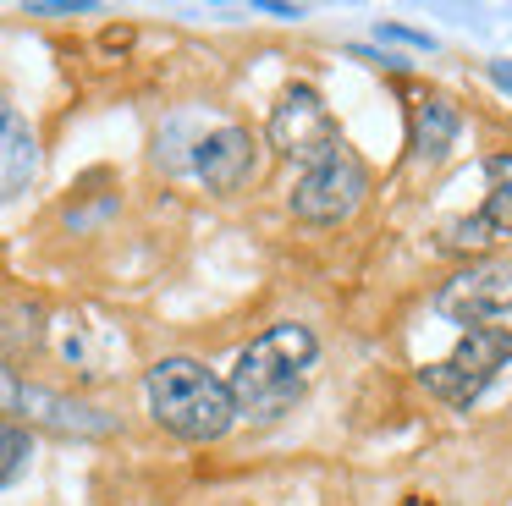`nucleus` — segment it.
<instances>
[{
	"mask_svg": "<svg viewBox=\"0 0 512 506\" xmlns=\"http://www.w3.org/2000/svg\"><path fill=\"white\" fill-rule=\"evenodd\" d=\"M193 171L204 176L210 193H243L259 176V143L243 127H215L210 138L193 149Z\"/></svg>",
	"mask_w": 512,
	"mask_h": 506,
	"instance_id": "nucleus-7",
	"label": "nucleus"
},
{
	"mask_svg": "<svg viewBox=\"0 0 512 506\" xmlns=\"http://www.w3.org/2000/svg\"><path fill=\"white\" fill-rule=\"evenodd\" d=\"M507 363H512V330H501V325H468L463 341H457L441 363H424L419 380H424V391H430L435 402L468 407V402H479V396H485V385L496 380Z\"/></svg>",
	"mask_w": 512,
	"mask_h": 506,
	"instance_id": "nucleus-3",
	"label": "nucleus"
},
{
	"mask_svg": "<svg viewBox=\"0 0 512 506\" xmlns=\"http://www.w3.org/2000/svg\"><path fill=\"white\" fill-rule=\"evenodd\" d=\"M380 39H402V44H419V50H435V39H430V33L397 28V22H386V28H380Z\"/></svg>",
	"mask_w": 512,
	"mask_h": 506,
	"instance_id": "nucleus-17",
	"label": "nucleus"
},
{
	"mask_svg": "<svg viewBox=\"0 0 512 506\" xmlns=\"http://www.w3.org/2000/svg\"><path fill=\"white\" fill-rule=\"evenodd\" d=\"M12 121H17V110H12V105H6V99H0V132L12 127Z\"/></svg>",
	"mask_w": 512,
	"mask_h": 506,
	"instance_id": "nucleus-20",
	"label": "nucleus"
},
{
	"mask_svg": "<svg viewBox=\"0 0 512 506\" xmlns=\"http://www.w3.org/2000/svg\"><path fill=\"white\" fill-rule=\"evenodd\" d=\"M496 231H490V220L485 215H457V220H441L435 226V248L441 253H485V248H496Z\"/></svg>",
	"mask_w": 512,
	"mask_h": 506,
	"instance_id": "nucleus-12",
	"label": "nucleus"
},
{
	"mask_svg": "<svg viewBox=\"0 0 512 506\" xmlns=\"http://www.w3.org/2000/svg\"><path fill=\"white\" fill-rule=\"evenodd\" d=\"M28 457H34V435L23 424H12V418H0V490L23 479Z\"/></svg>",
	"mask_w": 512,
	"mask_h": 506,
	"instance_id": "nucleus-14",
	"label": "nucleus"
},
{
	"mask_svg": "<svg viewBox=\"0 0 512 506\" xmlns=\"http://www.w3.org/2000/svg\"><path fill=\"white\" fill-rule=\"evenodd\" d=\"M490 83L507 88V94H512V61H490Z\"/></svg>",
	"mask_w": 512,
	"mask_h": 506,
	"instance_id": "nucleus-18",
	"label": "nucleus"
},
{
	"mask_svg": "<svg viewBox=\"0 0 512 506\" xmlns=\"http://www.w3.org/2000/svg\"><path fill=\"white\" fill-rule=\"evenodd\" d=\"M314 336L309 325H270L265 336H254L243 352H237L232 363V380H226V391H232V407L237 418H281L292 402L303 396V385H309V369H314Z\"/></svg>",
	"mask_w": 512,
	"mask_h": 506,
	"instance_id": "nucleus-1",
	"label": "nucleus"
},
{
	"mask_svg": "<svg viewBox=\"0 0 512 506\" xmlns=\"http://www.w3.org/2000/svg\"><path fill=\"white\" fill-rule=\"evenodd\" d=\"M435 308L446 319H457V325H490V319L512 314V259L474 264V270L452 275L441 286V297H435Z\"/></svg>",
	"mask_w": 512,
	"mask_h": 506,
	"instance_id": "nucleus-6",
	"label": "nucleus"
},
{
	"mask_svg": "<svg viewBox=\"0 0 512 506\" xmlns=\"http://www.w3.org/2000/svg\"><path fill=\"white\" fill-rule=\"evenodd\" d=\"M485 176H490V198L479 215L490 220V231L496 237H512V154H496V160H485Z\"/></svg>",
	"mask_w": 512,
	"mask_h": 506,
	"instance_id": "nucleus-13",
	"label": "nucleus"
},
{
	"mask_svg": "<svg viewBox=\"0 0 512 506\" xmlns=\"http://www.w3.org/2000/svg\"><path fill=\"white\" fill-rule=\"evenodd\" d=\"M34 171H39V143L23 121H12V127L0 132V204L23 193L34 182Z\"/></svg>",
	"mask_w": 512,
	"mask_h": 506,
	"instance_id": "nucleus-10",
	"label": "nucleus"
},
{
	"mask_svg": "<svg viewBox=\"0 0 512 506\" xmlns=\"http://www.w3.org/2000/svg\"><path fill=\"white\" fill-rule=\"evenodd\" d=\"M17 418H34V424L61 429V435H111L116 429L111 413H100V407H89V402H72V396H56V391H45V385H23Z\"/></svg>",
	"mask_w": 512,
	"mask_h": 506,
	"instance_id": "nucleus-8",
	"label": "nucleus"
},
{
	"mask_svg": "<svg viewBox=\"0 0 512 506\" xmlns=\"http://www.w3.org/2000/svg\"><path fill=\"white\" fill-rule=\"evenodd\" d=\"M259 6H265L270 17H287V22H298V17H303V6H281V0H259Z\"/></svg>",
	"mask_w": 512,
	"mask_h": 506,
	"instance_id": "nucleus-19",
	"label": "nucleus"
},
{
	"mask_svg": "<svg viewBox=\"0 0 512 506\" xmlns=\"http://www.w3.org/2000/svg\"><path fill=\"white\" fill-rule=\"evenodd\" d=\"M50 341H56V352L72 363L78 374H105V352H100V330L83 325L78 314H61L50 319Z\"/></svg>",
	"mask_w": 512,
	"mask_h": 506,
	"instance_id": "nucleus-11",
	"label": "nucleus"
},
{
	"mask_svg": "<svg viewBox=\"0 0 512 506\" xmlns=\"http://www.w3.org/2000/svg\"><path fill=\"white\" fill-rule=\"evenodd\" d=\"M369 193V171L353 149H331L320 165L303 171V182L292 187V215L309 220V226H336L347 220Z\"/></svg>",
	"mask_w": 512,
	"mask_h": 506,
	"instance_id": "nucleus-4",
	"label": "nucleus"
},
{
	"mask_svg": "<svg viewBox=\"0 0 512 506\" xmlns=\"http://www.w3.org/2000/svg\"><path fill=\"white\" fill-rule=\"evenodd\" d=\"M23 385L28 380H17V374L0 363V413H17V407H23Z\"/></svg>",
	"mask_w": 512,
	"mask_h": 506,
	"instance_id": "nucleus-15",
	"label": "nucleus"
},
{
	"mask_svg": "<svg viewBox=\"0 0 512 506\" xmlns=\"http://www.w3.org/2000/svg\"><path fill=\"white\" fill-rule=\"evenodd\" d=\"M34 17H72V11H94V0H34Z\"/></svg>",
	"mask_w": 512,
	"mask_h": 506,
	"instance_id": "nucleus-16",
	"label": "nucleus"
},
{
	"mask_svg": "<svg viewBox=\"0 0 512 506\" xmlns=\"http://www.w3.org/2000/svg\"><path fill=\"white\" fill-rule=\"evenodd\" d=\"M270 149L298 165H320L331 149H342L331 110H325V99L309 83H292L276 99V110H270Z\"/></svg>",
	"mask_w": 512,
	"mask_h": 506,
	"instance_id": "nucleus-5",
	"label": "nucleus"
},
{
	"mask_svg": "<svg viewBox=\"0 0 512 506\" xmlns=\"http://www.w3.org/2000/svg\"><path fill=\"white\" fill-rule=\"evenodd\" d=\"M144 396L155 424L171 429L177 440H221L237 418L226 380L204 369L199 358H160L144 380Z\"/></svg>",
	"mask_w": 512,
	"mask_h": 506,
	"instance_id": "nucleus-2",
	"label": "nucleus"
},
{
	"mask_svg": "<svg viewBox=\"0 0 512 506\" xmlns=\"http://www.w3.org/2000/svg\"><path fill=\"white\" fill-rule=\"evenodd\" d=\"M457 132H463V110L446 94H424L413 110V165H441Z\"/></svg>",
	"mask_w": 512,
	"mask_h": 506,
	"instance_id": "nucleus-9",
	"label": "nucleus"
}]
</instances>
